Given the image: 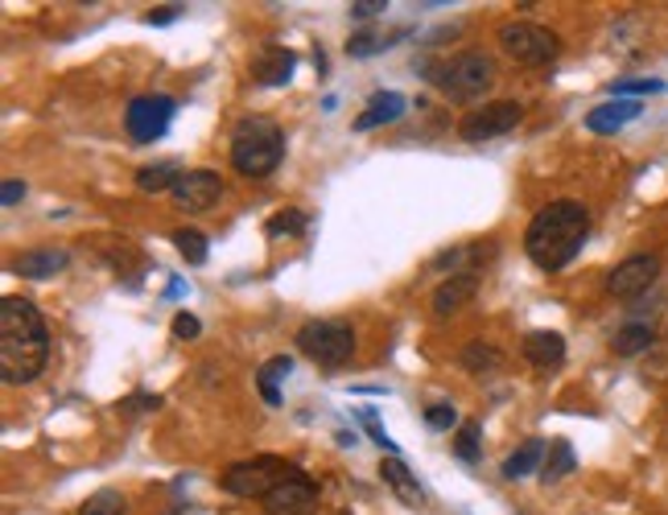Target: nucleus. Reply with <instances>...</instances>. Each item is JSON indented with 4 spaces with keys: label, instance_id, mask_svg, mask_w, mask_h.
I'll return each mask as SVG.
<instances>
[{
    "label": "nucleus",
    "instance_id": "nucleus-1",
    "mask_svg": "<svg viewBox=\"0 0 668 515\" xmlns=\"http://www.w3.org/2000/svg\"><path fill=\"white\" fill-rule=\"evenodd\" d=\"M50 363V326L29 297L0 301V380L34 384Z\"/></svg>",
    "mask_w": 668,
    "mask_h": 515
},
{
    "label": "nucleus",
    "instance_id": "nucleus-2",
    "mask_svg": "<svg viewBox=\"0 0 668 515\" xmlns=\"http://www.w3.org/2000/svg\"><path fill=\"white\" fill-rule=\"evenodd\" d=\"M586 236H591V211L574 199H561L533 215L524 231V252L540 273H561L586 248Z\"/></svg>",
    "mask_w": 668,
    "mask_h": 515
},
{
    "label": "nucleus",
    "instance_id": "nucleus-3",
    "mask_svg": "<svg viewBox=\"0 0 668 515\" xmlns=\"http://www.w3.org/2000/svg\"><path fill=\"white\" fill-rule=\"evenodd\" d=\"M285 157V132L269 116H243L231 132V166L243 178H269L277 173Z\"/></svg>",
    "mask_w": 668,
    "mask_h": 515
},
{
    "label": "nucleus",
    "instance_id": "nucleus-4",
    "mask_svg": "<svg viewBox=\"0 0 668 515\" xmlns=\"http://www.w3.org/2000/svg\"><path fill=\"white\" fill-rule=\"evenodd\" d=\"M438 83V92L445 99H458V104H475L496 87V62L482 55V50H463L450 62L438 67V74H429Z\"/></svg>",
    "mask_w": 668,
    "mask_h": 515
},
{
    "label": "nucleus",
    "instance_id": "nucleus-5",
    "mask_svg": "<svg viewBox=\"0 0 668 515\" xmlns=\"http://www.w3.org/2000/svg\"><path fill=\"white\" fill-rule=\"evenodd\" d=\"M297 350L318 363V368H347L355 355V331L351 322H338V318H314L297 331Z\"/></svg>",
    "mask_w": 668,
    "mask_h": 515
},
{
    "label": "nucleus",
    "instance_id": "nucleus-6",
    "mask_svg": "<svg viewBox=\"0 0 668 515\" xmlns=\"http://www.w3.org/2000/svg\"><path fill=\"white\" fill-rule=\"evenodd\" d=\"M496 37H500L503 55L524 62V67H549L561 55V37L537 21H503Z\"/></svg>",
    "mask_w": 668,
    "mask_h": 515
},
{
    "label": "nucleus",
    "instance_id": "nucleus-7",
    "mask_svg": "<svg viewBox=\"0 0 668 515\" xmlns=\"http://www.w3.org/2000/svg\"><path fill=\"white\" fill-rule=\"evenodd\" d=\"M289 470H294V466H289L285 458H277V454H260V458L227 466L219 487L236 499H264L281 479H285V475H289Z\"/></svg>",
    "mask_w": 668,
    "mask_h": 515
},
{
    "label": "nucleus",
    "instance_id": "nucleus-8",
    "mask_svg": "<svg viewBox=\"0 0 668 515\" xmlns=\"http://www.w3.org/2000/svg\"><path fill=\"white\" fill-rule=\"evenodd\" d=\"M178 116V99L169 95H136L129 108H124V129H129L132 145H153L162 141Z\"/></svg>",
    "mask_w": 668,
    "mask_h": 515
},
{
    "label": "nucleus",
    "instance_id": "nucleus-9",
    "mask_svg": "<svg viewBox=\"0 0 668 515\" xmlns=\"http://www.w3.org/2000/svg\"><path fill=\"white\" fill-rule=\"evenodd\" d=\"M524 120V108L516 99H500V104H482L458 124V136L466 145H482V141H496V136H508Z\"/></svg>",
    "mask_w": 668,
    "mask_h": 515
},
{
    "label": "nucleus",
    "instance_id": "nucleus-10",
    "mask_svg": "<svg viewBox=\"0 0 668 515\" xmlns=\"http://www.w3.org/2000/svg\"><path fill=\"white\" fill-rule=\"evenodd\" d=\"M264 515H314L318 512V487L306 470H289L285 479L260 499Z\"/></svg>",
    "mask_w": 668,
    "mask_h": 515
},
{
    "label": "nucleus",
    "instance_id": "nucleus-11",
    "mask_svg": "<svg viewBox=\"0 0 668 515\" xmlns=\"http://www.w3.org/2000/svg\"><path fill=\"white\" fill-rule=\"evenodd\" d=\"M656 276H660V260L640 252V256H628L623 264H615V273L607 276V294L623 297V301L644 297L656 285Z\"/></svg>",
    "mask_w": 668,
    "mask_h": 515
},
{
    "label": "nucleus",
    "instance_id": "nucleus-12",
    "mask_svg": "<svg viewBox=\"0 0 668 515\" xmlns=\"http://www.w3.org/2000/svg\"><path fill=\"white\" fill-rule=\"evenodd\" d=\"M174 199H178L182 211H194V215L211 211L223 199V178L215 169H186L178 185H174Z\"/></svg>",
    "mask_w": 668,
    "mask_h": 515
},
{
    "label": "nucleus",
    "instance_id": "nucleus-13",
    "mask_svg": "<svg viewBox=\"0 0 668 515\" xmlns=\"http://www.w3.org/2000/svg\"><path fill=\"white\" fill-rule=\"evenodd\" d=\"M297 71V55L285 46H264L252 62V83L257 87H285Z\"/></svg>",
    "mask_w": 668,
    "mask_h": 515
},
{
    "label": "nucleus",
    "instance_id": "nucleus-14",
    "mask_svg": "<svg viewBox=\"0 0 668 515\" xmlns=\"http://www.w3.org/2000/svg\"><path fill=\"white\" fill-rule=\"evenodd\" d=\"M640 111H644L640 99H607V104L586 111V129L598 132V136H611V132L628 129L631 120H640Z\"/></svg>",
    "mask_w": 668,
    "mask_h": 515
},
{
    "label": "nucleus",
    "instance_id": "nucleus-15",
    "mask_svg": "<svg viewBox=\"0 0 668 515\" xmlns=\"http://www.w3.org/2000/svg\"><path fill=\"white\" fill-rule=\"evenodd\" d=\"M408 111V99L401 92H375L368 99V108L355 116V132H371L380 124H396Z\"/></svg>",
    "mask_w": 668,
    "mask_h": 515
},
{
    "label": "nucleus",
    "instance_id": "nucleus-16",
    "mask_svg": "<svg viewBox=\"0 0 668 515\" xmlns=\"http://www.w3.org/2000/svg\"><path fill=\"white\" fill-rule=\"evenodd\" d=\"M479 294V273H463V276H450L445 285H438L433 294V318H454V313L470 306Z\"/></svg>",
    "mask_w": 668,
    "mask_h": 515
},
{
    "label": "nucleus",
    "instance_id": "nucleus-17",
    "mask_svg": "<svg viewBox=\"0 0 668 515\" xmlns=\"http://www.w3.org/2000/svg\"><path fill=\"white\" fill-rule=\"evenodd\" d=\"M524 359L533 363L537 371H557L565 363V338L557 331H533L524 334Z\"/></svg>",
    "mask_w": 668,
    "mask_h": 515
},
{
    "label": "nucleus",
    "instance_id": "nucleus-18",
    "mask_svg": "<svg viewBox=\"0 0 668 515\" xmlns=\"http://www.w3.org/2000/svg\"><path fill=\"white\" fill-rule=\"evenodd\" d=\"M67 264H71V256H67L62 248H29V252H21V256L13 260V273L29 276V280H50V276H58Z\"/></svg>",
    "mask_w": 668,
    "mask_h": 515
},
{
    "label": "nucleus",
    "instance_id": "nucleus-19",
    "mask_svg": "<svg viewBox=\"0 0 668 515\" xmlns=\"http://www.w3.org/2000/svg\"><path fill=\"white\" fill-rule=\"evenodd\" d=\"M380 479L389 482L392 491H396V499L401 503H408V507H421L426 503V491H421V482H417V475L408 470L401 458H384L380 462Z\"/></svg>",
    "mask_w": 668,
    "mask_h": 515
},
{
    "label": "nucleus",
    "instance_id": "nucleus-20",
    "mask_svg": "<svg viewBox=\"0 0 668 515\" xmlns=\"http://www.w3.org/2000/svg\"><path fill=\"white\" fill-rule=\"evenodd\" d=\"M545 454H549V445L540 442V438H528V442L520 445L516 454H508V462H503V479H528L533 470L540 475V466H545Z\"/></svg>",
    "mask_w": 668,
    "mask_h": 515
},
{
    "label": "nucleus",
    "instance_id": "nucleus-21",
    "mask_svg": "<svg viewBox=\"0 0 668 515\" xmlns=\"http://www.w3.org/2000/svg\"><path fill=\"white\" fill-rule=\"evenodd\" d=\"M289 371H294V359H289V355H273V359L257 371V387L269 408H281V384L289 380Z\"/></svg>",
    "mask_w": 668,
    "mask_h": 515
},
{
    "label": "nucleus",
    "instance_id": "nucleus-22",
    "mask_svg": "<svg viewBox=\"0 0 668 515\" xmlns=\"http://www.w3.org/2000/svg\"><path fill=\"white\" fill-rule=\"evenodd\" d=\"M574 470H577V454H574V445L565 442V438H557V442H549V454H545V466H540V482L549 487V482L570 479Z\"/></svg>",
    "mask_w": 668,
    "mask_h": 515
},
{
    "label": "nucleus",
    "instance_id": "nucleus-23",
    "mask_svg": "<svg viewBox=\"0 0 668 515\" xmlns=\"http://www.w3.org/2000/svg\"><path fill=\"white\" fill-rule=\"evenodd\" d=\"M652 343H656V331H652L648 322H628V326L615 331L611 350L615 355H623V359H631V355H644Z\"/></svg>",
    "mask_w": 668,
    "mask_h": 515
},
{
    "label": "nucleus",
    "instance_id": "nucleus-24",
    "mask_svg": "<svg viewBox=\"0 0 668 515\" xmlns=\"http://www.w3.org/2000/svg\"><path fill=\"white\" fill-rule=\"evenodd\" d=\"M182 173L186 169H178V161H153V166L136 169V185H141L145 194H162V190L174 194V185H178Z\"/></svg>",
    "mask_w": 668,
    "mask_h": 515
},
{
    "label": "nucleus",
    "instance_id": "nucleus-25",
    "mask_svg": "<svg viewBox=\"0 0 668 515\" xmlns=\"http://www.w3.org/2000/svg\"><path fill=\"white\" fill-rule=\"evenodd\" d=\"M174 248H178V256L186 264H206L211 256V243H206L203 231H194V227H182V231H174Z\"/></svg>",
    "mask_w": 668,
    "mask_h": 515
},
{
    "label": "nucleus",
    "instance_id": "nucleus-26",
    "mask_svg": "<svg viewBox=\"0 0 668 515\" xmlns=\"http://www.w3.org/2000/svg\"><path fill=\"white\" fill-rule=\"evenodd\" d=\"M463 368L470 375H487V371H500L503 368V355L496 347H487V343H470L463 350Z\"/></svg>",
    "mask_w": 668,
    "mask_h": 515
},
{
    "label": "nucleus",
    "instance_id": "nucleus-27",
    "mask_svg": "<svg viewBox=\"0 0 668 515\" xmlns=\"http://www.w3.org/2000/svg\"><path fill=\"white\" fill-rule=\"evenodd\" d=\"M306 215H301V211H277V215H273V219L264 223V236H269V240H294V236H301V231H306Z\"/></svg>",
    "mask_w": 668,
    "mask_h": 515
},
{
    "label": "nucleus",
    "instance_id": "nucleus-28",
    "mask_svg": "<svg viewBox=\"0 0 668 515\" xmlns=\"http://www.w3.org/2000/svg\"><path fill=\"white\" fill-rule=\"evenodd\" d=\"M401 34H405V29H401ZM401 34H392V37H380V34H368V29H363V34H355L351 41H347V55L351 58H371V55H384V50H392V46H396V37Z\"/></svg>",
    "mask_w": 668,
    "mask_h": 515
},
{
    "label": "nucleus",
    "instance_id": "nucleus-29",
    "mask_svg": "<svg viewBox=\"0 0 668 515\" xmlns=\"http://www.w3.org/2000/svg\"><path fill=\"white\" fill-rule=\"evenodd\" d=\"M83 515H124L129 512V503H124V495L120 491H111V487H104V491H95L83 507H79Z\"/></svg>",
    "mask_w": 668,
    "mask_h": 515
},
{
    "label": "nucleus",
    "instance_id": "nucleus-30",
    "mask_svg": "<svg viewBox=\"0 0 668 515\" xmlns=\"http://www.w3.org/2000/svg\"><path fill=\"white\" fill-rule=\"evenodd\" d=\"M660 92H665L660 79H619L611 87L615 99H635V95H660Z\"/></svg>",
    "mask_w": 668,
    "mask_h": 515
},
{
    "label": "nucleus",
    "instance_id": "nucleus-31",
    "mask_svg": "<svg viewBox=\"0 0 668 515\" xmlns=\"http://www.w3.org/2000/svg\"><path fill=\"white\" fill-rule=\"evenodd\" d=\"M454 454H458L463 462H470V466L479 462V424H475V421L458 424V442H454Z\"/></svg>",
    "mask_w": 668,
    "mask_h": 515
},
{
    "label": "nucleus",
    "instance_id": "nucleus-32",
    "mask_svg": "<svg viewBox=\"0 0 668 515\" xmlns=\"http://www.w3.org/2000/svg\"><path fill=\"white\" fill-rule=\"evenodd\" d=\"M359 424L368 429V438H371V442H375V445H380V450H384L389 458H401V450H396V442H392L389 433H384V424L375 421V412H371V408H363V412H359Z\"/></svg>",
    "mask_w": 668,
    "mask_h": 515
},
{
    "label": "nucleus",
    "instance_id": "nucleus-33",
    "mask_svg": "<svg viewBox=\"0 0 668 515\" xmlns=\"http://www.w3.org/2000/svg\"><path fill=\"white\" fill-rule=\"evenodd\" d=\"M169 331H174V338H178V343H194V338L203 334V322H199L194 313L182 310L178 318H174V326H169Z\"/></svg>",
    "mask_w": 668,
    "mask_h": 515
},
{
    "label": "nucleus",
    "instance_id": "nucleus-34",
    "mask_svg": "<svg viewBox=\"0 0 668 515\" xmlns=\"http://www.w3.org/2000/svg\"><path fill=\"white\" fill-rule=\"evenodd\" d=\"M426 424L429 429H454V424H458V412H454V405H433V408H426Z\"/></svg>",
    "mask_w": 668,
    "mask_h": 515
},
{
    "label": "nucleus",
    "instance_id": "nucleus-35",
    "mask_svg": "<svg viewBox=\"0 0 668 515\" xmlns=\"http://www.w3.org/2000/svg\"><path fill=\"white\" fill-rule=\"evenodd\" d=\"M120 408H124V412H157V408H162V396H157V392H153V396H148V392H136V396H129Z\"/></svg>",
    "mask_w": 668,
    "mask_h": 515
},
{
    "label": "nucleus",
    "instance_id": "nucleus-36",
    "mask_svg": "<svg viewBox=\"0 0 668 515\" xmlns=\"http://www.w3.org/2000/svg\"><path fill=\"white\" fill-rule=\"evenodd\" d=\"M389 4L384 0H351V17L355 21H371V17H380Z\"/></svg>",
    "mask_w": 668,
    "mask_h": 515
},
{
    "label": "nucleus",
    "instance_id": "nucleus-37",
    "mask_svg": "<svg viewBox=\"0 0 668 515\" xmlns=\"http://www.w3.org/2000/svg\"><path fill=\"white\" fill-rule=\"evenodd\" d=\"M178 17H182V4H162L157 13H145V25H169Z\"/></svg>",
    "mask_w": 668,
    "mask_h": 515
},
{
    "label": "nucleus",
    "instance_id": "nucleus-38",
    "mask_svg": "<svg viewBox=\"0 0 668 515\" xmlns=\"http://www.w3.org/2000/svg\"><path fill=\"white\" fill-rule=\"evenodd\" d=\"M25 199V182H4L0 190V206H17Z\"/></svg>",
    "mask_w": 668,
    "mask_h": 515
},
{
    "label": "nucleus",
    "instance_id": "nucleus-39",
    "mask_svg": "<svg viewBox=\"0 0 668 515\" xmlns=\"http://www.w3.org/2000/svg\"><path fill=\"white\" fill-rule=\"evenodd\" d=\"M174 515H186V512H174Z\"/></svg>",
    "mask_w": 668,
    "mask_h": 515
}]
</instances>
